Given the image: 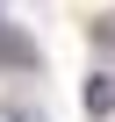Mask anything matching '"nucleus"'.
<instances>
[{"label":"nucleus","instance_id":"1","mask_svg":"<svg viewBox=\"0 0 115 122\" xmlns=\"http://www.w3.org/2000/svg\"><path fill=\"white\" fill-rule=\"evenodd\" d=\"M0 65H7V72H36V43L15 22H0Z\"/></svg>","mask_w":115,"mask_h":122},{"label":"nucleus","instance_id":"2","mask_svg":"<svg viewBox=\"0 0 115 122\" xmlns=\"http://www.w3.org/2000/svg\"><path fill=\"white\" fill-rule=\"evenodd\" d=\"M86 115H115V79H86Z\"/></svg>","mask_w":115,"mask_h":122},{"label":"nucleus","instance_id":"3","mask_svg":"<svg viewBox=\"0 0 115 122\" xmlns=\"http://www.w3.org/2000/svg\"><path fill=\"white\" fill-rule=\"evenodd\" d=\"M94 43H101V50H115V15H101V22H94Z\"/></svg>","mask_w":115,"mask_h":122},{"label":"nucleus","instance_id":"4","mask_svg":"<svg viewBox=\"0 0 115 122\" xmlns=\"http://www.w3.org/2000/svg\"><path fill=\"white\" fill-rule=\"evenodd\" d=\"M0 122H43L36 108H0Z\"/></svg>","mask_w":115,"mask_h":122}]
</instances>
